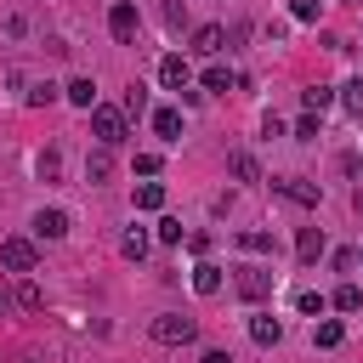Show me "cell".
I'll use <instances>...</instances> for the list:
<instances>
[{"instance_id":"cell-29","label":"cell","mask_w":363,"mask_h":363,"mask_svg":"<svg viewBox=\"0 0 363 363\" xmlns=\"http://www.w3.org/2000/svg\"><path fill=\"white\" fill-rule=\"evenodd\" d=\"M289 17L295 23H318V0H289Z\"/></svg>"},{"instance_id":"cell-10","label":"cell","mask_w":363,"mask_h":363,"mask_svg":"<svg viewBox=\"0 0 363 363\" xmlns=\"http://www.w3.org/2000/svg\"><path fill=\"white\" fill-rule=\"evenodd\" d=\"M227 45V28L221 23H204V28H193V51H204V57H216Z\"/></svg>"},{"instance_id":"cell-11","label":"cell","mask_w":363,"mask_h":363,"mask_svg":"<svg viewBox=\"0 0 363 363\" xmlns=\"http://www.w3.org/2000/svg\"><path fill=\"white\" fill-rule=\"evenodd\" d=\"M62 96H68L74 108H85V113H91V108H96V79H85V74H79V79H68V85H62Z\"/></svg>"},{"instance_id":"cell-19","label":"cell","mask_w":363,"mask_h":363,"mask_svg":"<svg viewBox=\"0 0 363 363\" xmlns=\"http://www.w3.org/2000/svg\"><path fill=\"white\" fill-rule=\"evenodd\" d=\"M238 79H233V68H221V62H210L204 68V91H233Z\"/></svg>"},{"instance_id":"cell-17","label":"cell","mask_w":363,"mask_h":363,"mask_svg":"<svg viewBox=\"0 0 363 363\" xmlns=\"http://www.w3.org/2000/svg\"><path fill=\"white\" fill-rule=\"evenodd\" d=\"M329 306H335V312H363V289H357V284H340V289L329 295Z\"/></svg>"},{"instance_id":"cell-33","label":"cell","mask_w":363,"mask_h":363,"mask_svg":"<svg viewBox=\"0 0 363 363\" xmlns=\"http://www.w3.org/2000/svg\"><path fill=\"white\" fill-rule=\"evenodd\" d=\"M164 23H170V28H182V23H187V11H182V0H164Z\"/></svg>"},{"instance_id":"cell-21","label":"cell","mask_w":363,"mask_h":363,"mask_svg":"<svg viewBox=\"0 0 363 363\" xmlns=\"http://www.w3.org/2000/svg\"><path fill=\"white\" fill-rule=\"evenodd\" d=\"M34 170H40V182H57V176H62V153H57V147H45V153L34 159Z\"/></svg>"},{"instance_id":"cell-24","label":"cell","mask_w":363,"mask_h":363,"mask_svg":"<svg viewBox=\"0 0 363 363\" xmlns=\"http://www.w3.org/2000/svg\"><path fill=\"white\" fill-rule=\"evenodd\" d=\"M136 210H164V187L159 182H142L136 187Z\"/></svg>"},{"instance_id":"cell-27","label":"cell","mask_w":363,"mask_h":363,"mask_svg":"<svg viewBox=\"0 0 363 363\" xmlns=\"http://www.w3.org/2000/svg\"><path fill=\"white\" fill-rule=\"evenodd\" d=\"M142 113H147V91L130 85V91H125V119H142Z\"/></svg>"},{"instance_id":"cell-25","label":"cell","mask_w":363,"mask_h":363,"mask_svg":"<svg viewBox=\"0 0 363 363\" xmlns=\"http://www.w3.org/2000/svg\"><path fill=\"white\" fill-rule=\"evenodd\" d=\"M119 255H125V261H142V255H147V233H142V227L125 233V238H119Z\"/></svg>"},{"instance_id":"cell-13","label":"cell","mask_w":363,"mask_h":363,"mask_svg":"<svg viewBox=\"0 0 363 363\" xmlns=\"http://www.w3.org/2000/svg\"><path fill=\"white\" fill-rule=\"evenodd\" d=\"M346 340V329H340V318H323V323H312V346H323V352H335Z\"/></svg>"},{"instance_id":"cell-6","label":"cell","mask_w":363,"mask_h":363,"mask_svg":"<svg viewBox=\"0 0 363 363\" xmlns=\"http://www.w3.org/2000/svg\"><path fill=\"white\" fill-rule=\"evenodd\" d=\"M187 79H193L187 57H182V51H170V57L159 62V85H164V91H187Z\"/></svg>"},{"instance_id":"cell-20","label":"cell","mask_w":363,"mask_h":363,"mask_svg":"<svg viewBox=\"0 0 363 363\" xmlns=\"http://www.w3.org/2000/svg\"><path fill=\"white\" fill-rule=\"evenodd\" d=\"M301 102H306V113H323V108L335 102V91H329V85H306V91H301Z\"/></svg>"},{"instance_id":"cell-37","label":"cell","mask_w":363,"mask_h":363,"mask_svg":"<svg viewBox=\"0 0 363 363\" xmlns=\"http://www.w3.org/2000/svg\"><path fill=\"white\" fill-rule=\"evenodd\" d=\"M0 312H6V301H0Z\"/></svg>"},{"instance_id":"cell-35","label":"cell","mask_w":363,"mask_h":363,"mask_svg":"<svg viewBox=\"0 0 363 363\" xmlns=\"http://www.w3.org/2000/svg\"><path fill=\"white\" fill-rule=\"evenodd\" d=\"M199 363H233V357H227V352H221V346H210V352H204V357H199Z\"/></svg>"},{"instance_id":"cell-18","label":"cell","mask_w":363,"mask_h":363,"mask_svg":"<svg viewBox=\"0 0 363 363\" xmlns=\"http://www.w3.org/2000/svg\"><path fill=\"white\" fill-rule=\"evenodd\" d=\"M17 306H23V312H40V306H45V289H40L34 278H23V284H17Z\"/></svg>"},{"instance_id":"cell-15","label":"cell","mask_w":363,"mask_h":363,"mask_svg":"<svg viewBox=\"0 0 363 363\" xmlns=\"http://www.w3.org/2000/svg\"><path fill=\"white\" fill-rule=\"evenodd\" d=\"M193 289H199V295H216V289H221V267H216V261H199V267H193Z\"/></svg>"},{"instance_id":"cell-9","label":"cell","mask_w":363,"mask_h":363,"mask_svg":"<svg viewBox=\"0 0 363 363\" xmlns=\"http://www.w3.org/2000/svg\"><path fill=\"white\" fill-rule=\"evenodd\" d=\"M323 250H329V238H323V227H301V233H295V255H301V261H318Z\"/></svg>"},{"instance_id":"cell-30","label":"cell","mask_w":363,"mask_h":363,"mask_svg":"<svg viewBox=\"0 0 363 363\" xmlns=\"http://www.w3.org/2000/svg\"><path fill=\"white\" fill-rule=\"evenodd\" d=\"M159 244H182V221H176V216L159 221Z\"/></svg>"},{"instance_id":"cell-16","label":"cell","mask_w":363,"mask_h":363,"mask_svg":"<svg viewBox=\"0 0 363 363\" xmlns=\"http://www.w3.org/2000/svg\"><path fill=\"white\" fill-rule=\"evenodd\" d=\"M238 250H244V255H272V233L250 227V233H238Z\"/></svg>"},{"instance_id":"cell-32","label":"cell","mask_w":363,"mask_h":363,"mask_svg":"<svg viewBox=\"0 0 363 363\" xmlns=\"http://www.w3.org/2000/svg\"><path fill=\"white\" fill-rule=\"evenodd\" d=\"M295 142H318V113H306V119L295 125Z\"/></svg>"},{"instance_id":"cell-12","label":"cell","mask_w":363,"mask_h":363,"mask_svg":"<svg viewBox=\"0 0 363 363\" xmlns=\"http://www.w3.org/2000/svg\"><path fill=\"white\" fill-rule=\"evenodd\" d=\"M250 340H255V346H278V340H284V323L261 312V318H250Z\"/></svg>"},{"instance_id":"cell-23","label":"cell","mask_w":363,"mask_h":363,"mask_svg":"<svg viewBox=\"0 0 363 363\" xmlns=\"http://www.w3.org/2000/svg\"><path fill=\"white\" fill-rule=\"evenodd\" d=\"M227 170H233L238 182H261V164H255L250 153H233V159H227Z\"/></svg>"},{"instance_id":"cell-38","label":"cell","mask_w":363,"mask_h":363,"mask_svg":"<svg viewBox=\"0 0 363 363\" xmlns=\"http://www.w3.org/2000/svg\"><path fill=\"white\" fill-rule=\"evenodd\" d=\"M357 261H363V250H357Z\"/></svg>"},{"instance_id":"cell-8","label":"cell","mask_w":363,"mask_h":363,"mask_svg":"<svg viewBox=\"0 0 363 363\" xmlns=\"http://www.w3.org/2000/svg\"><path fill=\"white\" fill-rule=\"evenodd\" d=\"M34 233H40V238H68V210H57V204L40 210V216H34Z\"/></svg>"},{"instance_id":"cell-26","label":"cell","mask_w":363,"mask_h":363,"mask_svg":"<svg viewBox=\"0 0 363 363\" xmlns=\"http://www.w3.org/2000/svg\"><path fill=\"white\" fill-rule=\"evenodd\" d=\"M340 102H346V108H352V113H357V119H363V74H357V79H346V85H340Z\"/></svg>"},{"instance_id":"cell-28","label":"cell","mask_w":363,"mask_h":363,"mask_svg":"<svg viewBox=\"0 0 363 363\" xmlns=\"http://www.w3.org/2000/svg\"><path fill=\"white\" fill-rule=\"evenodd\" d=\"M295 306H301L306 318H323V306H329V301H323L318 289H301V295H295Z\"/></svg>"},{"instance_id":"cell-7","label":"cell","mask_w":363,"mask_h":363,"mask_svg":"<svg viewBox=\"0 0 363 363\" xmlns=\"http://www.w3.org/2000/svg\"><path fill=\"white\" fill-rule=\"evenodd\" d=\"M284 199H295V204H318L323 193H318V182H306V176H284V182H272Z\"/></svg>"},{"instance_id":"cell-31","label":"cell","mask_w":363,"mask_h":363,"mask_svg":"<svg viewBox=\"0 0 363 363\" xmlns=\"http://www.w3.org/2000/svg\"><path fill=\"white\" fill-rule=\"evenodd\" d=\"M45 102H57V85H34L28 91V108H45Z\"/></svg>"},{"instance_id":"cell-14","label":"cell","mask_w":363,"mask_h":363,"mask_svg":"<svg viewBox=\"0 0 363 363\" xmlns=\"http://www.w3.org/2000/svg\"><path fill=\"white\" fill-rule=\"evenodd\" d=\"M153 130H159L164 142H182V113H176V108H153Z\"/></svg>"},{"instance_id":"cell-22","label":"cell","mask_w":363,"mask_h":363,"mask_svg":"<svg viewBox=\"0 0 363 363\" xmlns=\"http://www.w3.org/2000/svg\"><path fill=\"white\" fill-rule=\"evenodd\" d=\"M108 170H113V159H108V147H96L85 159V182H108Z\"/></svg>"},{"instance_id":"cell-36","label":"cell","mask_w":363,"mask_h":363,"mask_svg":"<svg viewBox=\"0 0 363 363\" xmlns=\"http://www.w3.org/2000/svg\"><path fill=\"white\" fill-rule=\"evenodd\" d=\"M357 210H363V187H357Z\"/></svg>"},{"instance_id":"cell-3","label":"cell","mask_w":363,"mask_h":363,"mask_svg":"<svg viewBox=\"0 0 363 363\" xmlns=\"http://www.w3.org/2000/svg\"><path fill=\"white\" fill-rule=\"evenodd\" d=\"M272 284H278V272H272V267H255V261H244V267H238V295H244V301H267V295H272Z\"/></svg>"},{"instance_id":"cell-4","label":"cell","mask_w":363,"mask_h":363,"mask_svg":"<svg viewBox=\"0 0 363 363\" xmlns=\"http://www.w3.org/2000/svg\"><path fill=\"white\" fill-rule=\"evenodd\" d=\"M0 267H6V272H34V267H40V250H34L28 238H6V244H0Z\"/></svg>"},{"instance_id":"cell-2","label":"cell","mask_w":363,"mask_h":363,"mask_svg":"<svg viewBox=\"0 0 363 363\" xmlns=\"http://www.w3.org/2000/svg\"><path fill=\"white\" fill-rule=\"evenodd\" d=\"M147 335H153L159 346H187V340H199V323L182 318V312H159V318L147 323Z\"/></svg>"},{"instance_id":"cell-34","label":"cell","mask_w":363,"mask_h":363,"mask_svg":"<svg viewBox=\"0 0 363 363\" xmlns=\"http://www.w3.org/2000/svg\"><path fill=\"white\" fill-rule=\"evenodd\" d=\"M136 170L142 176H159V153H136Z\"/></svg>"},{"instance_id":"cell-1","label":"cell","mask_w":363,"mask_h":363,"mask_svg":"<svg viewBox=\"0 0 363 363\" xmlns=\"http://www.w3.org/2000/svg\"><path fill=\"white\" fill-rule=\"evenodd\" d=\"M91 136L102 142V147H119L125 136H130V119H125V108H91Z\"/></svg>"},{"instance_id":"cell-5","label":"cell","mask_w":363,"mask_h":363,"mask_svg":"<svg viewBox=\"0 0 363 363\" xmlns=\"http://www.w3.org/2000/svg\"><path fill=\"white\" fill-rule=\"evenodd\" d=\"M136 28H142L136 6H130V0H113V11H108V34H113L119 45H130V40H136Z\"/></svg>"}]
</instances>
